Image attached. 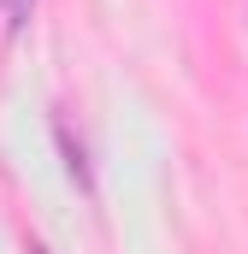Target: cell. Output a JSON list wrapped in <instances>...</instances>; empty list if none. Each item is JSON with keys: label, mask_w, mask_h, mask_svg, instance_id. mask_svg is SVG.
<instances>
[{"label": "cell", "mask_w": 248, "mask_h": 254, "mask_svg": "<svg viewBox=\"0 0 248 254\" xmlns=\"http://www.w3.org/2000/svg\"><path fill=\"white\" fill-rule=\"evenodd\" d=\"M30 12H36V0H0V48L30 24Z\"/></svg>", "instance_id": "1"}]
</instances>
